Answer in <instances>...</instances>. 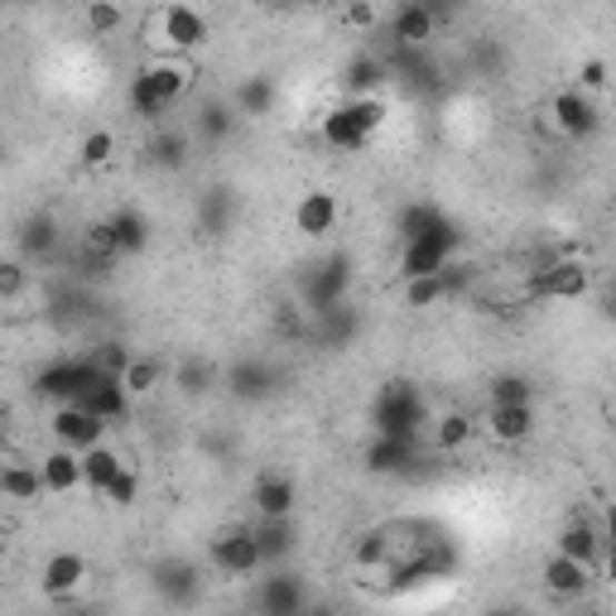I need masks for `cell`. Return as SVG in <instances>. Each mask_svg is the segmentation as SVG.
Listing matches in <instances>:
<instances>
[{
  "label": "cell",
  "instance_id": "cell-10",
  "mask_svg": "<svg viewBox=\"0 0 616 616\" xmlns=\"http://www.w3.org/2000/svg\"><path fill=\"white\" fill-rule=\"evenodd\" d=\"M593 578H597V568H593V564L568 559V554H559V549L549 554L545 574H539V583H545V593H549V597H559V603H578V597H588Z\"/></svg>",
  "mask_w": 616,
  "mask_h": 616
},
{
  "label": "cell",
  "instance_id": "cell-22",
  "mask_svg": "<svg viewBox=\"0 0 616 616\" xmlns=\"http://www.w3.org/2000/svg\"><path fill=\"white\" fill-rule=\"evenodd\" d=\"M116 150H121V145H116V130L97 126V130H87V136L78 140V165L97 173V169H107V165H111Z\"/></svg>",
  "mask_w": 616,
  "mask_h": 616
},
{
  "label": "cell",
  "instance_id": "cell-4",
  "mask_svg": "<svg viewBox=\"0 0 616 616\" xmlns=\"http://www.w3.org/2000/svg\"><path fill=\"white\" fill-rule=\"evenodd\" d=\"M458 227L448 222H434L429 231H419V237L405 241V256H400V275H438V270H453V256H458Z\"/></svg>",
  "mask_w": 616,
  "mask_h": 616
},
{
  "label": "cell",
  "instance_id": "cell-30",
  "mask_svg": "<svg viewBox=\"0 0 616 616\" xmlns=\"http://www.w3.org/2000/svg\"><path fill=\"white\" fill-rule=\"evenodd\" d=\"M183 155H188V136H183V130H159V136L150 140V159H155L159 169H179Z\"/></svg>",
  "mask_w": 616,
  "mask_h": 616
},
{
  "label": "cell",
  "instance_id": "cell-15",
  "mask_svg": "<svg viewBox=\"0 0 616 616\" xmlns=\"http://www.w3.org/2000/svg\"><path fill=\"white\" fill-rule=\"evenodd\" d=\"M554 549L568 554V559H583V564H593V568H597V564H603V530H597L593 520L574 516L559 535H554Z\"/></svg>",
  "mask_w": 616,
  "mask_h": 616
},
{
  "label": "cell",
  "instance_id": "cell-39",
  "mask_svg": "<svg viewBox=\"0 0 616 616\" xmlns=\"http://www.w3.org/2000/svg\"><path fill=\"white\" fill-rule=\"evenodd\" d=\"M20 285H24V270L10 260V266L0 270V295H6V299H14V295H20Z\"/></svg>",
  "mask_w": 616,
  "mask_h": 616
},
{
  "label": "cell",
  "instance_id": "cell-38",
  "mask_svg": "<svg viewBox=\"0 0 616 616\" xmlns=\"http://www.w3.org/2000/svg\"><path fill=\"white\" fill-rule=\"evenodd\" d=\"M347 24H351V29H371V24H376L371 0H347Z\"/></svg>",
  "mask_w": 616,
  "mask_h": 616
},
{
  "label": "cell",
  "instance_id": "cell-24",
  "mask_svg": "<svg viewBox=\"0 0 616 616\" xmlns=\"http://www.w3.org/2000/svg\"><path fill=\"white\" fill-rule=\"evenodd\" d=\"M380 78H386V63H380V58H351L347 72H342V87H347V97H376Z\"/></svg>",
  "mask_w": 616,
  "mask_h": 616
},
{
  "label": "cell",
  "instance_id": "cell-33",
  "mask_svg": "<svg viewBox=\"0 0 616 616\" xmlns=\"http://www.w3.org/2000/svg\"><path fill=\"white\" fill-rule=\"evenodd\" d=\"M101 501H107V506H121V510L136 506V501H140V477H136V467H121V477L111 481Z\"/></svg>",
  "mask_w": 616,
  "mask_h": 616
},
{
  "label": "cell",
  "instance_id": "cell-9",
  "mask_svg": "<svg viewBox=\"0 0 616 616\" xmlns=\"http://www.w3.org/2000/svg\"><path fill=\"white\" fill-rule=\"evenodd\" d=\"M424 424V400L409 386H386L376 405V429L380 434H400V438H415Z\"/></svg>",
  "mask_w": 616,
  "mask_h": 616
},
{
  "label": "cell",
  "instance_id": "cell-29",
  "mask_svg": "<svg viewBox=\"0 0 616 616\" xmlns=\"http://www.w3.org/2000/svg\"><path fill=\"white\" fill-rule=\"evenodd\" d=\"M260 607L266 612H299L304 607V593L295 578H266V588H260Z\"/></svg>",
  "mask_w": 616,
  "mask_h": 616
},
{
  "label": "cell",
  "instance_id": "cell-37",
  "mask_svg": "<svg viewBox=\"0 0 616 616\" xmlns=\"http://www.w3.org/2000/svg\"><path fill=\"white\" fill-rule=\"evenodd\" d=\"M603 574L616 583V506L607 510V535H603Z\"/></svg>",
  "mask_w": 616,
  "mask_h": 616
},
{
  "label": "cell",
  "instance_id": "cell-31",
  "mask_svg": "<svg viewBox=\"0 0 616 616\" xmlns=\"http://www.w3.org/2000/svg\"><path fill=\"white\" fill-rule=\"evenodd\" d=\"M467 438H473V419H467V415H444L434 424V448L438 453H458Z\"/></svg>",
  "mask_w": 616,
  "mask_h": 616
},
{
  "label": "cell",
  "instance_id": "cell-6",
  "mask_svg": "<svg viewBox=\"0 0 616 616\" xmlns=\"http://www.w3.org/2000/svg\"><path fill=\"white\" fill-rule=\"evenodd\" d=\"M107 429H111V424L101 419V415H92L87 405H78V400H63V405L53 409V419H49L53 444H68V448H78V453L107 444Z\"/></svg>",
  "mask_w": 616,
  "mask_h": 616
},
{
  "label": "cell",
  "instance_id": "cell-7",
  "mask_svg": "<svg viewBox=\"0 0 616 616\" xmlns=\"http://www.w3.org/2000/svg\"><path fill=\"white\" fill-rule=\"evenodd\" d=\"M87 574H92V568H87V559L78 549H53L49 559L39 564V593L53 597V603H68V597L82 593Z\"/></svg>",
  "mask_w": 616,
  "mask_h": 616
},
{
  "label": "cell",
  "instance_id": "cell-34",
  "mask_svg": "<svg viewBox=\"0 0 616 616\" xmlns=\"http://www.w3.org/2000/svg\"><path fill=\"white\" fill-rule=\"evenodd\" d=\"M179 386H183L188 395H208V386H212V366H208V361H183V366H179Z\"/></svg>",
  "mask_w": 616,
  "mask_h": 616
},
{
  "label": "cell",
  "instance_id": "cell-12",
  "mask_svg": "<svg viewBox=\"0 0 616 616\" xmlns=\"http://www.w3.org/2000/svg\"><path fill=\"white\" fill-rule=\"evenodd\" d=\"M535 299H583L593 289V270L583 260H559V266L535 275Z\"/></svg>",
  "mask_w": 616,
  "mask_h": 616
},
{
  "label": "cell",
  "instance_id": "cell-5",
  "mask_svg": "<svg viewBox=\"0 0 616 616\" xmlns=\"http://www.w3.org/2000/svg\"><path fill=\"white\" fill-rule=\"evenodd\" d=\"M212 568L222 578H251L256 568H266L256 525H231V530H217L212 535Z\"/></svg>",
  "mask_w": 616,
  "mask_h": 616
},
{
  "label": "cell",
  "instance_id": "cell-18",
  "mask_svg": "<svg viewBox=\"0 0 616 616\" xmlns=\"http://www.w3.org/2000/svg\"><path fill=\"white\" fill-rule=\"evenodd\" d=\"M491 438L496 444H525V438L535 434V405L525 400V405H491Z\"/></svg>",
  "mask_w": 616,
  "mask_h": 616
},
{
  "label": "cell",
  "instance_id": "cell-1",
  "mask_svg": "<svg viewBox=\"0 0 616 616\" xmlns=\"http://www.w3.org/2000/svg\"><path fill=\"white\" fill-rule=\"evenodd\" d=\"M198 72L183 63V53H155V63H145L136 78H130V111L145 116V121H159L165 111H173L188 97Z\"/></svg>",
  "mask_w": 616,
  "mask_h": 616
},
{
  "label": "cell",
  "instance_id": "cell-3",
  "mask_svg": "<svg viewBox=\"0 0 616 616\" xmlns=\"http://www.w3.org/2000/svg\"><path fill=\"white\" fill-rule=\"evenodd\" d=\"M140 39L150 43L155 53H193L208 43V14L193 6H179V0H165L145 14Z\"/></svg>",
  "mask_w": 616,
  "mask_h": 616
},
{
  "label": "cell",
  "instance_id": "cell-16",
  "mask_svg": "<svg viewBox=\"0 0 616 616\" xmlns=\"http://www.w3.org/2000/svg\"><path fill=\"white\" fill-rule=\"evenodd\" d=\"M251 501H256V516L289 520V516H295V506H299V487L289 477H260L256 491H251Z\"/></svg>",
  "mask_w": 616,
  "mask_h": 616
},
{
  "label": "cell",
  "instance_id": "cell-2",
  "mask_svg": "<svg viewBox=\"0 0 616 616\" xmlns=\"http://www.w3.org/2000/svg\"><path fill=\"white\" fill-rule=\"evenodd\" d=\"M386 116L390 111H386V101H380V97H347L342 107L322 111L318 136L337 155H357V150H366V145L376 140V130L386 126Z\"/></svg>",
  "mask_w": 616,
  "mask_h": 616
},
{
  "label": "cell",
  "instance_id": "cell-36",
  "mask_svg": "<svg viewBox=\"0 0 616 616\" xmlns=\"http://www.w3.org/2000/svg\"><path fill=\"white\" fill-rule=\"evenodd\" d=\"M574 87H578V92H588V97L603 92V87H607V63H603V58H588V63L578 68V82Z\"/></svg>",
  "mask_w": 616,
  "mask_h": 616
},
{
  "label": "cell",
  "instance_id": "cell-19",
  "mask_svg": "<svg viewBox=\"0 0 616 616\" xmlns=\"http://www.w3.org/2000/svg\"><path fill=\"white\" fill-rule=\"evenodd\" d=\"M415 463V438H400V434H380L371 448H366V467L371 473H405Z\"/></svg>",
  "mask_w": 616,
  "mask_h": 616
},
{
  "label": "cell",
  "instance_id": "cell-8",
  "mask_svg": "<svg viewBox=\"0 0 616 616\" xmlns=\"http://www.w3.org/2000/svg\"><path fill=\"white\" fill-rule=\"evenodd\" d=\"M549 126L559 130L564 140H588L603 121H597V107H593L588 92H578V87H564V92L549 97Z\"/></svg>",
  "mask_w": 616,
  "mask_h": 616
},
{
  "label": "cell",
  "instance_id": "cell-27",
  "mask_svg": "<svg viewBox=\"0 0 616 616\" xmlns=\"http://www.w3.org/2000/svg\"><path fill=\"white\" fill-rule=\"evenodd\" d=\"M270 101H275L270 78H251V82H241L237 92H231V107H237V116H266Z\"/></svg>",
  "mask_w": 616,
  "mask_h": 616
},
{
  "label": "cell",
  "instance_id": "cell-20",
  "mask_svg": "<svg viewBox=\"0 0 616 616\" xmlns=\"http://www.w3.org/2000/svg\"><path fill=\"white\" fill-rule=\"evenodd\" d=\"M121 467H126V458L116 453L111 444H97V448H87L82 453V473H87V491L92 496H107V487L116 477H121Z\"/></svg>",
  "mask_w": 616,
  "mask_h": 616
},
{
  "label": "cell",
  "instance_id": "cell-25",
  "mask_svg": "<svg viewBox=\"0 0 616 616\" xmlns=\"http://www.w3.org/2000/svg\"><path fill=\"white\" fill-rule=\"evenodd\" d=\"M256 539H260V554H266V564H280L285 554L295 549V530H289V520H270V516H260Z\"/></svg>",
  "mask_w": 616,
  "mask_h": 616
},
{
  "label": "cell",
  "instance_id": "cell-41",
  "mask_svg": "<svg viewBox=\"0 0 616 616\" xmlns=\"http://www.w3.org/2000/svg\"><path fill=\"white\" fill-rule=\"evenodd\" d=\"M314 6H322V0H314Z\"/></svg>",
  "mask_w": 616,
  "mask_h": 616
},
{
  "label": "cell",
  "instance_id": "cell-17",
  "mask_svg": "<svg viewBox=\"0 0 616 616\" xmlns=\"http://www.w3.org/2000/svg\"><path fill=\"white\" fill-rule=\"evenodd\" d=\"M0 496H6L10 506H29V501H39V496H49L39 463H6V473H0Z\"/></svg>",
  "mask_w": 616,
  "mask_h": 616
},
{
  "label": "cell",
  "instance_id": "cell-14",
  "mask_svg": "<svg viewBox=\"0 0 616 616\" xmlns=\"http://www.w3.org/2000/svg\"><path fill=\"white\" fill-rule=\"evenodd\" d=\"M337 198L328 193V188H308V193L299 198V208H295V227L304 231V237H332V227H337Z\"/></svg>",
  "mask_w": 616,
  "mask_h": 616
},
{
  "label": "cell",
  "instance_id": "cell-35",
  "mask_svg": "<svg viewBox=\"0 0 616 616\" xmlns=\"http://www.w3.org/2000/svg\"><path fill=\"white\" fill-rule=\"evenodd\" d=\"M130 357H136V351H130L126 342H107V347H101L92 361H97V366H101V371H107V376H126Z\"/></svg>",
  "mask_w": 616,
  "mask_h": 616
},
{
  "label": "cell",
  "instance_id": "cell-28",
  "mask_svg": "<svg viewBox=\"0 0 616 616\" xmlns=\"http://www.w3.org/2000/svg\"><path fill=\"white\" fill-rule=\"evenodd\" d=\"M231 126H237V107H231V101H212V107H202L198 121H193V130L202 140H222V136H231Z\"/></svg>",
  "mask_w": 616,
  "mask_h": 616
},
{
  "label": "cell",
  "instance_id": "cell-13",
  "mask_svg": "<svg viewBox=\"0 0 616 616\" xmlns=\"http://www.w3.org/2000/svg\"><path fill=\"white\" fill-rule=\"evenodd\" d=\"M434 29H438V14H434L429 0H409V6H400L390 20V34L400 49H424V43L434 39Z\"/></svg>",
  "mask_w": 616,
  "mask_h": 616
},
{
  "label": "cell",
  "instance_id": "cell-40",
  "mask_svg": "<svg viewBox=\"0 0 616 616\" xmlns=\"http://www.w3.org/2000/svg\"><path fill=\"white\" fill-rule=\"evenodd\" d=\"M289 6H304V0H289Z\"/></svg>",
  "mask_w": 616,
  "mask_h": 616
},
{
  "label": "cell",
  "instance_id": "cell-11",
  "mask_svg": "<svg viewBox=\"0 0 616 616\" xmlns=\"http://www.w3.org/2000/svg\"><path fill=\"white\" fill-rule=\"evenodd\" d=\"M39 473H43V487H49V496L87 491L82 453H78V448H68V444H53L49 453H43V458H39Z\"/></svg>",
  "mask_w": 616,
  "mask_h": 616
},
{
  "label": "cell",
  "instance_id": "cell-23",
  "mask_svg": "<svg viewBox=\"0 0 616 616\" xmlns=\"http://www.w3.org/2000/svg\"><path fill=\"white\" fill-rule=\"evenodd\" d=\"M448 299V270L438 275H409L405 280V308H434Z\"/></svg>",
  "mask_w": 616,
  "mask_h": 616
},
{
  "label": "cell",
  "instance_id": "cell-21",
  "mask_svg": "<svg viewBox=\"0 0 616 616\" xmlns=\"http://www.w3.org/2000/svg\"><path fill=\"white\" fill-rule=\"evenodd\" d=\"M121 386L130 390V400H150V395L165 386V361L159 357H130Z\"/></svg>",
  "mask_w": 616,
  "mask_h": 616
},
{
  "label": "cell",
  "instance_id": "cell-26",
  "mask_svg": "<svg viewBox=\"0 0 616 616\" xmlns=\"http://www.w3.org/2000/svg\"><path fill=\"white\" fill-rule=\"evenodd\" d=\"M126 20V10H121V0H87L82 6V24H87V34H116Z\"/></svg>",
  "mask_w": 616,
  "mask_h": 616
},
{
  "label": "cell",
  "instance_id": "cell-32",
  "mask_svg": "<svg viewBox=\"0 0 616 616\" xmlns=\"http://www.w3.org/2000/svg\"><path fill=\"white\" fill-rule=\"evenodd\" d=\"M535 400V386L525 376H496L491 380V405H525Z\"/></svg>",
  "mask_w": 616,
  "mask_h": 616
}]
</instances>
